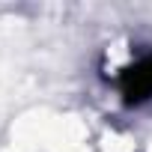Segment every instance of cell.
<instances>
[{"label": "cell", "instance_id": "1", "mask_svg": "<svg viewBox=\"0 0 152 152\" xmlns=\"http://www.w3.org/2000/svg\"><path fill=\"white\" fill-rule=\"evenodd\" d=\"M116 93H119V102L122 107H143L152 102V48L137 54L131 63H125L119 72H116Z\"/></svg>", "mask_w": 152, "mask_h": 152}]
</instances>
